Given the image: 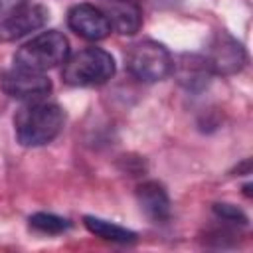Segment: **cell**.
<instances>
[{
	"mask_svg": "<svg viewBox=\"0 0 253 253\" xmlns=\"http://www.w3.org/2000/svg\"><path fill=\"white\" fill-rule=\"evenodd\" d=\"M83 223L93 235H97L105 241H111V243H134L136 241L134 231H130L123 225H117L113 221H107V219H101L95 215H85Z\"/></svg>",
	"mask_w": 253,
	"mask_h": 253,
	"instance_id": "12",
	"label": "cell"
},
{
	"mask_svg": "<svg viewBox=\"0 0 253 253\" xmlns=\"http://www.w3.org/2000/svg\"><path fill=\"white\" fill-rule=\"evenodd\" d=\"M49 20V10L42 4H24L0 22V42H16L40 28Z\"/></svg>",
	"mask_w": 253,
	"mask_h": 253,
	"instance_id": "7",
	"label": "cell"
},
{
	"mask_svg": "<svg viewBox=\"0 0 253 253\" xmlns=\"http://www.w3.org/2000/svg\"><path fill=\"white\" fill-rule=\"evenodd\" d=\"M152 6H158V8H170L174 4H178L180 0H148Z\"/></svg>",
	"mask_w": 253,
	"mask_h": 253,
	"instance_id": "16",
	"label": "cell"
},
{
	"mask_svg": "<svg viewBox=\"0 0 253 253\" xmlns=\"http://www.w3.org/2000/svg\"><path fill=\"white\" fill-rule=\"evenodd\" d=\"M67 55H69L67 38L57 30H49V32L36 36L28 43H24L16 51L14 63H16V67L43 73L45 69H51V67L63 63L67 59Z\"/></svg>",
	"mask_w": 253,
	"mask_h": 253,
	"instance_id": "3",
	"label": "cell"
},
{
	"mask_svg": "<svg viewBox=\"0 0 253 253\" xmlns=\"http://www.w3.org/2000/svg\"><path fill=\"white\" fill-rule=\"evenodd\" d=\"M136 200L140 210L156 223H164L172 215V204L168 198L166 188L160 182L148 180L136 186Z\"/></svg>",
	"mask_w": 253,
	"mask_h": 253,
	"instance_id": "10",
	"label": "cell"
},
{
	"mask_svg": "<svg viewBox=\"0 0 253 253\" xmlns=\"http://www.w3.org/2000/svg\"><path fill=\"white\" fill-rule=\"evenodd\" d=\"M69 28L83 40L99 42L105 40L111 34V24L105 16V12L93 4H77L67 14Z\"/></svg>",
	"mask_w": 253,
	"mask_h": 253,
	"instance_id": "8",
	"label": "cell"
},
{
	"mask_svg": "<svg viewBox=\"0 0 253 253\" xmlns=\"http://www.w3.org/2000/svg\"><path fill=\"white\" fill-rule=\"evenodd\" d=\"M30 227L40 231V233H47V235H57V233H63L71 227L69 219L61 217V215H55V213H45V211H40V213H34L30 215Z\"/></svg>",
	"mask_w": 253,
	"mask_h": 253,
	"instance_id": "13",
	"label": "cell"
},
{
	"mask_svg": "<svg viewBox=\"0 0 253 253\" xmlns=\"http://www.w3.org/2000/svg\"><path fill=\"white\" fill-rule=\"evenodd\" d=\"M2 89L8 97L20 101H40L51 91V81L42 71L14 67L4 73Z\"/></svg>",
	"mask_w": 253,
	"mask_h": 253,
	"instance_id": "6",
	"label": "cell"
},
{
	"mask_svg": "<svg viewBox=\"0 0 253 253\" xmlns=\"http://www.w3.org/2000/svg\"><path fill=\"white\" fill-rule=\"evenodd\" d=\"M115 73V59L101 47H85L63 61L61 77L73 87H93L107 83Z\"/></svg>",
	"mask_w": 253,
	"mask_h": 253,
	"instance_id": "2",
	"label": "cell"
},
{
	"mask_svg": "<svg viewBox=\"0 0 253 253\" xmlns=\"http://www.w3.org/2000/svg\"><path fill=\"white\" fill-rule=\"evenodd\" d=\"M172 55L170 51L152 40H144L134 43L126 53V67L128 71L144 83H156L166 79L172 73Z\"/></svg>",
	"mask_w": 253,
	"mask_h": 253,
	"instance_id": "4",
	"label": "cell"
},
{
	"mask_svg": "<svg viewBox=\"0 0 253 253\" xmlns=\"http://www.w3.org/2000/svg\"><path fill=\"white\" fill-rule=\"evenodd\" d=\"M63 128V111L55 103L30 101L14 117V130L24 146H43Z\"/></svg>",
	"mask_w": 253,
	"mask_h": 253,
	"instance_id": "1",
	"label": "cell"
},
{
	"mask_svg": "<svg viewBox=\"0 0 253 253\" xmlns=\"http://www.w3.org/2000/svg\"><path fill=\"white\" fill-rule=\"evenodd\" d=\"M204 57L211 73L215 75H233L241 71L247 61V53L243 45L235 38H231L227 32H217L213 36Z\"/></svg>",
	"mask_w": 253,
	"mask_h": 253,
	"instance_id": "5",
	"label": "cell"
},
{
	"mask_svg": "<svg viewBox=\"0 0 253 253\" xmlns=\"http://www.w3.org/2000/svg\"><path fill=\"white\" fill-rule=\"evenodd\" d=\"M172 71L178 79V83L188 91H202L208 87L210 77L213 75L206 57L196 53H184L172 63Z\"/></svg>",
	"mask_w": 253,
	"mask_h": 253,
	"instance_id": "9",
	"label": "cell"
},
{
	"mask_svg": "<svg viewBox=\"0 0 253 253\" xmlns=\"http://www.w3.org/2000/svg\"><path fill=\"white\" fill-rule=\"evenodd\" d=\"M132 2H136V0H132Z\"/></svg>",
	"mask_w": 253,
	"mask_h": 253,
	"instance_id": "17",
	"label": "cell"
},
{
	"mask_svg": "<svg viewBox=\"0 0 253 253\" xmlns=\"http://www.w3.org/2000/svg\"><path fill=\"white\" fill-rule=\"evenodd\" d=\"M28 0H0V16H8L14 10L22 8Z\"/></svg>",
	"mask_w": 253,
	"mask_h": 253,
	"instance_id": "15",
	"label": "cell"
},
{
	"mask_svg": "<svg viewBox=\"0 0 253 253\" xmlns=\"http://www.w3.org/2000/svg\"><path fill=\"white\" fill-rule=\"evenodd\" d=\"M101 10L105 12L111 28H115L123 36H132L142 26L140 8L132 0H105Z\"/></svg>",
	"mask_w": 253,
	"mask_h": 253,
	"instance_id": "11",
	"label": "cell"
},
{
	"mask_svg": "<svg viewBox=\"0 0 253 253\" xmlns=\"http://www.w3.org/2000/svg\"><path fill=\"white\" fill-rule=\"evenodd\" d=\"M213 213L225 221V223H231V225H247V215L237 208V206H231V204H215L213 206Z\"/></svg>",
	"mask_w": 253,
	"mask_h": 253,
	"instance_id": "14",
	"label": "cell"
}]
</instances>
